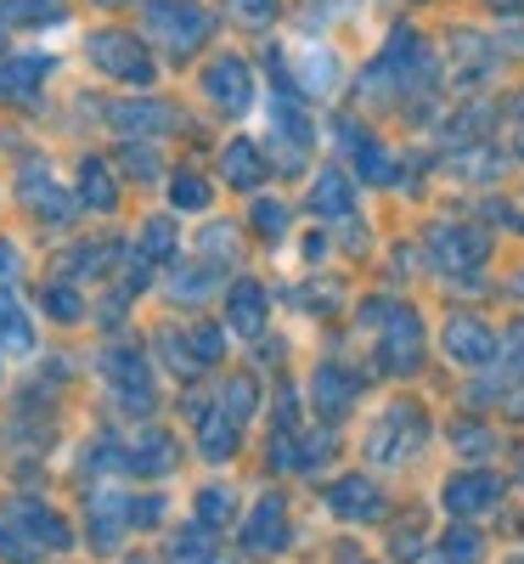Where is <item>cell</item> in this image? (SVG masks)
<instances>
[{"instance_id": "obj_1", "label": "cell", "mask_w": 524, "mask_h": 564, "mask_svg": "<svg viewBox=\"0 0 524 564\" xmlns=\"http://www.w3.org/2000/svg\"><path fill=\"white\" fill-rule=\"evenodd\" d=\"M85 57H90V68H102L108 79L135 85V90H148L159 79L148 45H141V34H130V29H97L85 40Z\"/></svg>"}, {"instance_id": "obj_2", "label": "cell", "mask_w": 524, "mask_h": 564, "mask_svg": "<svg viewBox=\"0 0 524 564\" xmlns=\"http://www.w3.org/2000/svg\"><path fill=\"white\" fill-rule=\"evenodd\" d=\"M148 34L164 45L175 63H186L215 34V18L198 7V0H148Z\"/></svg>"}, {"instance_id": "obj_3", "label": "cell", "mask_w": 524, "mask_h": 564, "mask_svg": "<svg viewBox=\"0 0 524 564\" xmlns=\"http://www.w3.org/2000/svg\"><path fill=\"white\" fill-rule=\"evenodd\" d=\"M361 322L378 327V350H384V367H390V372H412V367L423 361V322H417L412 305L372 300Z\"/></svg>"}, {"instance_id": "obj_4", "label": "cell", "mask_w": 524, "mask_h": 564, "mask_svg": "<svg viewBox=\"0 0 524 564\" xmlns=\"http://www.w3.org/2000/svg\"><path fill=\"white\" fill-rule=\"evenodd\" d=\"M412 85H428V52L417 29H395L390 45L378 52V63L367 68V97H384V90H412Z\"/></svg>"}, {"instance_id": "obj_5", "label": "cell", "mask_w": 524, "mask_h": 564, "mask_svg": "<svg viewBox=\"0 0 524 564\" xmlns=\"http://www.w3.org/2000/svg\"><path fill=\"white\" fill-rule=\"evenodd\" d=\"M102 372H108V384H113V395H119L124 412H141V417H148V412L159 406L148 356H141L135 345H113V350H102Z\"/></svg>"}, {"instance_id": "obj_6", "label": "cell", "mask_w": 524, "mask_h": 564, "mask_svg": "<svg viewBox=\"0 0 524 564\" xmlns=\"http://www.w3.org/2000/svg\"><path fill=\"white\" fill-rule=\"evenodd\" d=\"M7 525L18 531V542H23L29 553H63V547L74 542V531H68L63 513L45 508V502H34V497H18V502L7 508Z\"/></svg>"}, {"instance_id": "obj_7", "label": "cell", "mask_w": 524, "mask_h": 564, "mask_svg": "<svg viewBox=\"0 0 524 564\" xmlns=\"http://www.w3.org/2000/svg\"><path fill=\"white\" fill-rule=\"evenodd\" d=\"M417 441H423V412H417V406H406V401H395L384 417L372 423L367 452H372L378 463H406V457L417 452Z\"/></svg>"}, {"instance_id": "obj_8", "label": "cell", "mask_w": 524, "mask_h": 564, "mask_svg": "<svg viewBox=\"0 0 524 564\" xmlns=\"http://www.w3.org/2000/svg\"><path fill=\"white\" fill-rule=\"evenodd\" d=\"M271 130H276V164L282 170H299L305 164V153H310V141H316V130L305 124V113H299V102H294V85H276V108H271Z\"/></svg>"}, {"instance_id": "obj_9", "label": "cell", "mask_w": 524, "mask_h": 564, "mask_svg": "<svg viewBox=\"0 0 524 564\" xmlns=\"http://www.w3.org/2000/svg\"><path fill=\"white\" fill-rule=\"evenodd\" d=\"M204 90L226 108V113H249V102H254V79H249V63L243 57H215L209 63V74H204Z\"/></svg>"}, {"instance_id": "obj_10", "label": "cell", "mask_w": 524, "mask_h": 564, "mask_svg": "<svg viewBox=\"0 0 524 564\" xmlns=\"http://www.w3.org/2000/svg\"><path fill=\"white\" fill-rule=\"evenodd\" d=\"M18 198H23L40 220H57V226L74 215V204L57 193V181H52V164H23V170H18Z\"/></svg>"}, {"instance_id": "obj_11", "label": "cell", "mask_w": 524, "mask_h": 564, "mask_svg": "<svg viewBox=\"0 0 524 564\" xmlns=\"http://www.w3.org/2000/svg\"><path fill=\"white\" fill-rule=\"evenodd\" d=\"M496 350H502V345H496V334H491L480 316H451V322H446V356H451V361L485 367Z\"/></svg>"}, {"instance_id": "obj_12", "label": "cell", "mask_w": 524, "mask_h": 564, "mask_svg": "<svg viewBox=\"0 0 524 564\" xmlns=\"http://www.w3.org/2000/svg\"><path fill=\"white\" fill-rule=\"evenodd\" d=\"M249 553H282L288 547V502L282 497H260L249 513V531H243Z\"/></svg>"}, {"instance_id": "obj_13", "label": "cell", "mask_w": 524, "mask_h": 564, "mask_svg": "<svg viewBox=\"0 0 524 564\" xmlns=\"http://www.w3.org/2000/svg\"><path fill=\"white\" fill-rule=\"evenodd\" d=\"M45 74H52L45 57H7L0 63V102H34L45 90Z\"/></svg>"}, {"instance_id": "obj_14", "label": "cell", "mask_w": 524, "mask_h": 564, "mask_svg": "<svg viewBox=\"0 0 524 564\" xmlns=\"http://www.w3.org/2000/svg\"><path fill=\"white\" fill-rule=\"evenodd\" d=\"M119 525H130V497H119L113 486H97L90 491V542H97L102 553L108 547H119Z\"/></svg>"}, {"instance_id": "obj_15", "label": "cell", "mask_w": 524, "mask_h": 564, "mask_svg": "<svg viewBox=\"0 0 524 564\" xmlns=\"http://www.w3.org/2000/svg\"><path fill=\"white\" fill-rule=\"evenodd\" d=\"M175 457H181V446L164 430H148L135 446H124V475H170Z\"/></svg>"}, {"instance_id": "obj_16", "label": "cell", "mask_w": 524, "mask_h": 564, "mask_svg": "<svg viewBox=\"0 0 524 564\" xmlns=\"http://www.w3.org/2000/svg\"><path fill=\"white\" fill-rule=\"evenodd\" d=\"M310 215H321V220H350V215H356V198H350L345 170H321V175L310 181Z\"/></svg>"}, {"instance_id": "obj_17", "label": "cell", "mask_w": 524, "mask_h": 564, "mask_svg": "<svg viewBox=\"0 0 524 564\" xmlns=\"http://www.w3.org/2000/svg\"><path fill=\"white\" fill-rule=\"evenodd\" d=\"M327 508L339 513V520H378V513H384V497H378L372 480H339L327 491Z\"/></svg>"}, {"instance_id": "obj_18", "label": "cell", "mask_w": 524, "mask_h": 564, "mask_svg": "<svg viewBox=\"0 0 524 564\" xmlns=\"http://www.w3.org/2000/svg\"><path fill=\"white\" fill-rule=\"evenodd\" d=\"M496 497H502L496 475H457L446 486V508L451 513H485V508H496Z\"/></svg>"}, {"instance_id": "obj_19", "label": "cell", "mask_w": 524, "mask_h": 564, "mask_svg": "<svg viewBox=\"0 0 524 564\" xmlns=\"http://www.w3.org/2000/svg\"><path fill=\"white\" fill-rule=\"evenodd\" d=\"M108 119H113V130H124V135H153V130H170V124H175V108H170V102H113Z\"/></svg>"}, {"instance_id": "obj_20", "label": "cell", "mask_w": 524, "mask_h": 564, "mask_svg": "<svg viewBox=\"0 0 524 564\" xmlns=\"http://www.w3.org/2000/svg\"><path fill=\"white\" fill-rule=\"evenodd\" d=\"M435 254H440V265H480L485 260V231H473V226H440L435 231Z\"/></svg>"}, {"instance_id": "obj_21", "label": "cell", "mask_w": 524, "mask_h": 564, "mask_svg": "<svg viewBox=\"0 0 524 564\" xmlns=\"http://www.w3.org/2000/svg\"><path fill=\"white\" fill-rule=\"evenodd\" d=\"M226 322H231L243 339L260 334V327H265V289H260V282H249V276L237 282V289H231V305H226Z\"/></svg>"}, {"instance_id": "obj_22", "label": "cell", "mask_w": 524, "mask_h": 564, "mask_svg": "<svg viewBox=\"0 0 524 564\" xmlns=\"http://www.w3.org/2000/svg\"><path fill=\"white\" fill-rule=\"evenodd\" d=\"M310 390H316V406H321L327 417H339V412L356 401V390H361V384L350 379L345 367H316V384H310Z\"/></svg>"}, {"instance_id": "obj_23", "label": "cell", "mask_w": 524, "mask_h": 564, "mask_svg": "<svg viewBox=\"0 0 524 564\" xmlns=\"http://www.w3.org/2000/svg\"><path fill=\"white\" fill-rule=\"evenodd\" d=\"M220 170H226V181L231 186H260V175H265V159H260V148L254 141H226V153H220Z\"/></svg>"}, {"instance_id": "obj_24", "label": "cell", "mask_w": 524, "mask_h": 564, "mask_svg": "<svg viewBox=\"0 0 524 564\" xmlns=\"http://www.w3.org/2000/svg\"><path fill=\"white\" fill-rule=\"evenodd\" d=\"M0 350H7V356H29L34 350V327H29L23 305L7 289H0Z\"/></svg>"}, {"instance_id": "obj_25", "label": "cell", "mask_w": 524, "mask_h": 564, "mask_svg": "<svg viewBox=\"0 0 524 564\" xmlns=\"http://www.w3.org/2000/svg\"><path fill=\"white\" fill-rule=\"evenodd\" d=\"M79 204H90L97 215H108L119 204V186H113V175H108L102 159H85L79 164Z\"/></svg>"}, {"instance_id": "obj_26", "label": "cell", "mask_w": 524, "mask_h": 564, "mask_svg": "<svg viewBox=\"0 0 524 564\" xmlns=\"http://www.w3.org/2000/svg\"><path fill=\"white\" fill-rule=\"evenodd\" d=\"M198 441H204V457H231L237 452V417L226 412V406H215L209 417H204V430H198Z\"/></svg>"}, {"instance_id": "obj_27", "label": "cell", "mask_w": 524, "mask_h": 564, "mask_svg": "<svg viewBox=\"0 0 524 564\" xmlns=\"http://www.w3.org/2000/svg\"><path fill=\"white\" fill-rule=\"evenodd\" d=\"M135 260H148V265L175 260V220H170V215H153L148 226H141V254H135Z\"/></svg>"}, {"instance_id": "obj_28", "label": "cell", "mask_w": 524, "mask_h": 564, "mask_svg": "<svg viewBox=\"0 0 524 564\" xmlns=\"http://www.w3.org/2000/svg\"><path fill=\"white\" fill-rule=\"evenodd\" d=\"M345 148L356 153V164H361V175H367V181H390V153L378 148V141H372L367 130H345Z\"/></svg>"}, {"instance_id": "obj_29", "label": "cell", "mask_w": 524, "mask_h": 564, "mask_svg": "<svg viewBox=\"0 0 524 564\" xmlns=\"http://www.w3.org/2000/svg\"><path fill=\"white\" fill-rule=\"evenodd\" d=\"M108 254H119V243H113V238H102V243H79V249L68 254V265H63V271H68V276H85V271L97 276V271H108Z\"/></svg>"}, {"instance_id": "obj_30", "label": "cell", "mask_w": 524, "mask_h": 564, "mask_svg": "<svg viewBox=\"0 0 524 564\" xmlns=\"http://www.w3.org/2000/svg\"><path fill=\"white\" fill-rule=\"evenodd\" d=\"M170 204H175V209H209V181L193 175V170H181V175L170 181Z\"/></svg>"}, {"instance_id": "obj_31", "label": "cell", "mask_w": 524, "mask_h": 564, "mask_svg": "<svg viewBox=\"0 0 524 564\" xmlns=\"http://www.w3.org/2000/svg\"><path fill=\"white\" fill-rule=\"evenodd\" d=\"M159 345H164V361L181 372V379H193V372L204 367V361H198V350H193V339H181L175 327H164V334H159Z\"/></svg>"}, {"instance_id": "obj_32", "label": "cell", "mask_w": 524, "mask_h": 564, "mask_svg": "<svg viewBox=\"0 0 524 564\" xmlns=\"http://www.w3.org/2000/svg\"><path fill=\"white\" fill-rule=\"evenodd\" d=\"M231 513H237V497H231V486H209L204 497H198V525H226L231 520Z\"/></svg>"}, {"instance_id": "obj_33", "label": "cell", "mask_w": 524, "mask_h": 564, "mask_svg": "<svg viewBox=\"0 0 524 564\" xmlns=\"http://www.w3.org/2000/svg\"><path fill=\"white\" fill-rule=\"evenodd\" d=\"M7 23H34V18H63V0H0Z\"/></svg>"}, {"instance_id": "obj_34", "label": "cell", "mask_w": 524, "mask_h": 564, "mask_svg": "<svg viewBox=\"0 0 524 564\" xmlns=\"http://www.w3.org/2000/svg\"><path fill=\"white\" fill-rule=\"evenodd\" d=\"M502 379H507V384L524 379V322H513L507 339H502Z\"/></svg>"}, {"instance_id": "obj_35", "label": "cell", "mask_w": 524, "mask_h": 564, "mask_svg": "<svg viewBox=\"0 0 524 564\" xmlns=\"http://www.w3.org/2000/svg\"><path fill=\"white\" fill-rule=\"evenodd\" d=\"M254 231H260V238H271V243H276L282 231H288V209H282L276 198H260V204H254Z\"/></svg>"}, {"instance_id": "obj_36", "label": "cell", "mask_w": 524, "mask_h": 564, "mask_svg": "<svg viewBox=\"0 0 524 564\" xmlns=\"http://www.w3.org/2000/svg\"><path fill=\"white\" fill-rule=\"evenodd\" d=\"M40 300H45V311H52L57 322H79V316H85V311H79V294L68 289V282H52Z\"/></svg>"}, {"instance_id": "obj_37", "label": "cell", "mask_w": 524, "mask_h": 564, "mask_svg": "<svg viewBox=\"0 0 524 564\" xmlns=\"http://www.w3.org/2000/svg\"><path fill=\"white\" fill-rule=\"evenodd\" d=\"M204 553H209V525H198V531H186V536L170 542V558L175 564H204Z\"/></svg>"}, {"instance_id": "obj_38", "label": "cell", "mask_w": 524, "mask_h": 564, "mask_svg": "<svg viewBox=\"0 0 524 564\" xmlns=\"http://www.w3.org/2000/svg\"><path fill=\"white\" fill-rule=\"evenodd\" d=\"M220 406H226L237 423H243V417L254 412V379H231V384L220 390Z\"/></svg>"}, {"instance_id": "obj_39", "label": "cell", "mask_w": 524, "mask_h": 564, "mask_svg": "<svg viewBox=\"0 0 524 564\" xmlns=\"http://www.w3.org/2000/svg\"><path fill=\"white\" fill-rule=\"evenodd\" d=\"M119 164H124V170H130L135 181H153V175H159V153L148 148V141H141V148H135V141H130V148L119 153Z\"/></svg>"}, {"instance_id": "obj_40", "label": "cell", "mask_w": 524, "mask_h": 564, "mask_svg": "<svg viewBox=\"0 0 524 564\" xmlns=\"http://www.w3.org/2000/svg\"><path fill=\"white\" fill-rule=\"evenodd\" d=\"M186 339H193V350H198V361L209 367V361H220V345H226V334H220V327H193V334H186Z\"/></svg>"}, {"instance_id": "obj_41", "label": "cell", "mask_w": 524, "mask_h": 564, "mask_svg": "<svg viewBox=\"0 0 524 564\" xmlns=\"http://www.w3.org/2000/svg\"><path fill=\"white\" fill-rule=\"evenodd\" d=\"M473 558H480V536H473V531H451L446 536V564H473Z\"/></svg>"}, {"instance_id": "obj_42", "label": "cell", "mask_w": 524, "mask_h": 564, "mask_svg": "<svg viewBox=\"0 0 524 564\" xmlns=\"http://www.w3.org/2000/svg\"><path fill=\"white\" fill-rule=\"evenodd\" d=\"M457 446H462L468 457H485V452H491V435L480 430V423H457Z\"/></svg>"}, {"instance_id": "obj_43", "label": "cell", "mask_w": 524, "mask_h": 564, "mask_svg": "<svg viewBox=\"0 0 524 564\" xmlns=\"http://www.w3.org/2000/svg\"><path fill=\"white\" fill-rule=\"evenodd\" d=\"M231 12L243 23H271L276 18V0H231Z\"/></svg>"}, {"instance_id": "obj_44", "label": "cell", "mask_w": 524, "mask_h": 564, "mask_svg": "<svg viewBox=\"0 0 524 564\" xmlns=\"http://www.w3.org/2000/svg\"><path fill=\"white\" fill-rule=\"evenodd\" d=\"M159 520H164V502L159 497H141V502L130 497V525H159Z\"/></svg>"}, {"instance_id": "obj_45", "label": "cell", "mask_w": 524, "mask_h": 564, "mask_svg": "<svg viewBox=\"0 0 524 564\" xmlns=\"http://www.w3.org/2000/svg\"><path fill=\"white\" fill-rule=\"evenodd\" d=\"M0 558H12V564H29V558H34V553L18 542V531H12V525H0Z\"/></svg>"}, {"instance_id": "obj_46", "label": "cell", "mask_w": 524, "mask_h": 564, "mask_svg": "<svg viewBox=\"0 0 524 564\" xmlns=\"http://www.w3.org/2000/svg\"><path fill=\"white\" fill-rule=\"evenodd\" d=\"M12 276H18V249L0 243V282H12Z\"/></svg>"}, {"instance_id": "obj_47", "label": "cell", "mask_w": 524, "mask_h": 564, "mask_svg": "<svg viewBox=\"0 0 524 564\" xmlns=\"http://www.w3.org/2000/svg\"><path fill=\"white\" fill-rule=\"evenodd\" d=\"M513 119H518V148H524V97H518V108H513Z\"/></svg>"}, {"instance_id": "obj_48", "label": "cell", "mask_w": 524, "mask_h": 564, "mask_svg": "<svg viewBox=\"0 0 524 564\" xmlns=\"http://www.w3.org/2000/svg\"><path fill=\"white\" fill-rule=\"evenodd\" d=\"M97 7H130V0H97Z\"/></svg>"}, {"instance_id": "obj_49", "label": "cell", "mask_w": 524, "mask_h": 564, "mask_svg": "<svg viewBox=\"0 0 524 564\" xmlns=\"http://www.w3.org/2000/svg\"><path fill=\"white\" fill-rule=\"evenodd\" d=\"M496 7H524V0H496Z\"/></svg>"}, {"instance_id": "obj_50", "label": "cell", "mask_w": 524, "mask_h": 564, "mask_svg": "<svg viewBox=\"0 0 524 564\" xmlns=\"http://www.w3.org/2000/svg\"><path fill=\"white\" fill-rule=\"evenodd\" d=\"M0 23H7V18H0Z\"/></svg>"}]
</instances>
